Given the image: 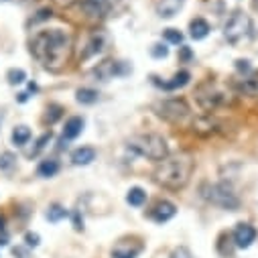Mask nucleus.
Instances as JSON below:
<instances>
[{
  "label": "nucleus",
  "mask_w": 258,
  "mask_h": 258,
  "mask_svg": "<svg viewBox=\"0 0 258 258\" xmlns=\"http://www.w3.org/2000/svg\"><path fill=\"white\" fill-rule=\"evenodd\" d=\"M57 171H59V163H57L55 159H45V161H41V165H39V169H37V173H39L41 177H53V175H57Z\"/></svg>",
  "instance_id": "nucleus-21"
},
{
  "label": "nucleus",
  "mask_w": 258,
  "mask_h": 258,
  "mask_svg": "<svg viewBox=\"0 0 258 258\" xmlns=\"http://www.w3.org/2000/svg\"><path fill=\"white\" fill-rule=\"evenodd\" d=\"M17 165V157L13 153H3L0 155V171H13Z\"/></svg>",
  "instance_id": "nucleus-25"
},
{
  "label": "nucleus",
  "mask_w": 258,
  "mask_h": 258,
  "mask_svg": "<svg viewBox=\"0 0 258 258\" xmlns=\"http://www.w3.org/2000/svg\"><path fill=\"white\" fill-rule=\"evenodd\" d=\"M31 139V131H29V126H17L15 131H13V143L17 147H25Z\"/></svg>",
  "instance_id": "nucleus-22"
},
{
  "label": "nucleus",
  "mask_w": 258,
  "mask_h": 258,
  "mask_svg": "<svg viewBox=\"0 0 258 258\" xmlns=\"http://www.w3.org/2000/svg\"><path fill=\"white\" fill-rule=\"evenodd\" d=\"M145 202H147L145 189H141V187H131V189H128V193H126V204H128V206L141 208Z\"/></svg>",
  "instance_id": "nucleus-18"
},
{
  "label": "nucleus",
  "mask_w": 258,
  "mask_h": 258,
  "mask_svg": "<svg viewBox=\"0 0 258 258\" xmlns=\"http://www.w3.org/2000/svg\"><path fill=\"white\" fill-rule=\"evenodd\" d=\"M76 100L80 104H94V102H98V92L96 90H90V88H82V90H78Z\"/></svg>",
  "instance_id": "nucleus-24"
},
{
  "label": "nucleus",
  "mask_w": 258,
  "mask_h": 258,
  "mask_svg": "<svg viewBox=\"0 0 258 258\" xmlns=\"http://www.w3.org/2000/svg\"><path fill=\"white\" fill-rule=\"evenodd\" d=\"M185 5V0H159L157 3V15L161 19H173Z\"/></svg>",
  "instance_id": "nucleus-13"
},
{
  "label": "nucleus",
  "mask_w": 258,
  "mask_h": 258,
  "mask_svg": "<svg viewBox=\"0 0 258 258\" xmlns=\"http://www.w3.org/2000/svg\"><path fill=\"white\" fill-rule=\"evenodd\" d=\"M193 169H196L193 157L187 153H181V155L165 157L163 161H159V165L153 173V179L157 185H161L165 189L179 191L189 183Z\"/></svg>",
  "instance_id": "nucleus-2"
},
{
  "label": "nucleus",
  "mask_w": 258,
  "mask_h": 258,
  "mask_svg": "<svg viewBox=\"0 0 258 258\" xmlns=\"http://www.w3.org/2000/svg\"><path fill=\"white\" fill-rule=\"evenodd\" d=\"M256 240V230L250 224H238L234 230V244L238 248H248Z\"/></svg>",
  "instance_id": "nucleus-11"
},
{
  "label": "nucleus",
  "mask_w": 258,
  "mask_h": 258,
  "mask_svg": "<svg viewBox=\"0 0 258 258\" xmlns=\"http://www.w3.org/2000/svg\"><path fill=\"white\" fill-rule=\"evenodd\" d=\"M63 218H68V210L63 208V206L53 204V206L47 210V220H49L51 224H57V222H61Z\"/></svg>",
  "instance_id": "nucleus-23"
},
{
  "label": "nucleus",
  "mask_w": 258,
  "mask_h": 258,
  "mask_svg": "<svg viewBox=\"0 0 258 258\" xmlns=\"http://www.w3.org/2000/svg\"><path fill=\"white\" fill-rule=\"evenodd\" d=\"M94 161H96V151L92 147H80L72 153V163L78 165V167H86Z\"/></svg>",
  "instance_id": "nucleus-15"
},
{
  "label": "nucleus",
  "mask_w": 258,
  "mask_h": 258,
  "mask_svg": "<svg viewBox=\"0 0 258 258\" xmlns=\"http://www.w3.org/2000/svg\"><path fill=\"white\" fill-rule=\"evenodd\" d=\"M175 214H177L175 204H171V202L163 200V202H159V204L153 208L151 218H153L157 224H165V222H169L171 218H175Z\"/></svg>",
  "instance_id": "nucleus-12"
},
{
  "label": "nucleus",
  "mask_w": 258,
  "mask_h": 258,
  "mask_svg": "<svg viewBox=\"0 0 258 258\" xmlns=\"http://www.w3.org/2000/svg\"><path fill=\"white\" fill-rule=\"evenodd\" d=\"M59 5H63V7H72L74 3H78V0H57Z\"/></svg>",
  "instance_id": "nucleus-35"
},
{
  "label": "nucleus",
  "mask_w": 258,
  "mask_h": 258,
  "mask_svg": "<svg viewBox=\"0 0 258 258\" xmlns=\"http://www.w3.org/2000/svg\"><path fill=\"white\" fill-rule=\"evenodd\" d=\"M7 80H9V84L17 86V84H23V82L27 80V74H25L23 70H11V72L7 74Z\"/></svg>",
  "instance_id": "nucleus-26"
},
{
  "label": "nucleus",
  "mask_w": 258,
  "mask_h": 258,
  "mask_svg": "<svg viewBox=\"0 0 258 258\" xmlns=\"http://www.w3.org/2000/svg\"><path fill=\"white\" fill-rule=\"evenodd\" d=\"M31 51L35 59L49 72H61L68 66L74 51V39L63 29L41 31L31 41Z\"/></svg>",
  "instance_id": "nucleus-1"
},
{
  "label": "nucleus",
  "mask_w": 258,
  "mask_h": 258,
  "mask_svg": "<svg viewBox=\"0 0 258 258\" xmlns=\"http://www.w3.org/2000/svg\"><path fill=\"white\" fill-rule=\"evenodd\" d=\"M74 226L76 230H84V220L80 218V212H74Z\"/></svg>",
  "instance_id": "nucleus-34"
},
{
  "label": "nucleus",
  "mask_w": 258,
  "mask_h": 258,
  "mask_svg": "<svg viewBox=\"0 0 258 258\" xmlns=\"http://www.w3.org/2000/svg\"><path fill=\"white\" fill-rule=\"evenodd\" d=\"M189 35H191V39H196V41L206 39V37L210 35V25H208V21H204V19H193V21L189 23Z\"/></svg>",
  "instance_id": "nucleus-17"
},
{
  "label": "nucleus",
  "mask_w": 258,
  "mask_h": 258,
  "mask_svg": "<svg viewBox=\"0 0 258 258\" xmlns=\"http://www.w3.org/2000/svg\"><path fill=\"white\" fill-rule=\"evenodd\" d=\"M202 196L210 204H214V206H218L222 210L234 212V210L240 208L238 196L234 193V189L230 185H226V183H210V185H204L202 187Z\"/></svg>",
  "instance_id": "nucleus-5"
},
{
  "label": "nucleus",
  "mask_w": 258,
  "mask_h": 258,
  "mask_svg": "<svg viewBox=\"0 0 258 258\" xmlns=\"http://www.w3.org/2000/svg\"><path fill=\"white\" fill-rule=\"evenodd\" d=\"M82 131H84V118L74 116V118H70L66 122V128H63V139H68V141L78 139L82 135Z\"/></svg>",
  "instance_id": "nucleus-16"
},
{
  "label": "nucleus",
  "mask_w": 258,
  "mask_h": 258,
  "mask_svg": "<svg viewBox=\"0 0 258 258\" xmlns=\"http://www.w3.org/2000/svg\"><path fill=\"white\" fill-rule=\"evenodd\" d=\"M141 250H143V246L141 244H135V242H120L114 250H112V256L114 258H137L139 254H141Z\"/></svg>",
  "instance_id": "nucleus-14"
},
{
  "label": "nucleus",
  "mask_w": 258,
  "mask_h": 258,
  "mask_svg": "<svg viewBox=\"0 0 258 258\" xmlns=\"http://www.w3.org/2000/svg\"><path fill=\"white\" fill-rule=\"evenodd\" d=\"M49 141H51V133H45V135H43V137H41V139L35 143V149L27 153V157H35V155H39V153L45 149V145H47Z\"/></svg>",
  "instance_id": "nucleus-27"
},
{
  "label": "nucleus",
  "mask_w": 258,
  "mask_h": 258,
  "mask_svg": "<svg viewBox=\"0 0 258 258\" xmlns=\"http://www.w3.org/2000/svg\"><path fill=\"white\" fill-rule=\"evenodd\" d=\"M169 258H193V254L189 252V248H185V246H177V248L171 252Z\"/></svg>",
  "instance_id": "nucleus-30"
},
{
  "label": "nucleus",
  "mask_w": 258,
  "mask_h": 258,
  "mask_svg": "<svg viewBox=\"0 0 258 258\" xmlns=\"http://www.w3.org/2000/svg\"><path fill=\"white\" fill-rule=\"evenodd\" d=\"M0 122H3V116H0Z\"/></svg>",
  "instance_id": "nucleus-38"
},
{
  "label": "nucleus",
  "mask_w": 258,
  "mask_h": 258,
  "mask_svg": "<svg viewBox=\"0 0 258 258\" xmlns=\"http://www.w3.org/2000/svg\"><path fill=\"white\" fill-rule=\"evenodd\" d=\"M151 55H153V57H157V59H163V57H167V55H169V49H167V45L157 43V45H153Z\"/></svg>",
  "instance_id": "nucleus-29"
},
{
  "label": "nucleus",
  "mask_w": 258,
  "mask_h": 258,
  "mask_svg": "<svg viewBox=\"0 0 258 258\" xmlns=\"http://www.w3.org/2000/svg\"><path fill=\"white\" fill-rule=\"evenodd\" d=\"M59 116H61V108H59V106H51V108L47 110V116H45V120L51 124V122H55Z\"/></svg>",
  "instance_id": "nucleus-31"
},
{
  "label": "nucleus",
  "mask_w": 258,
  "mask_h": 258,
  "mask_svg": "<svg viewBox=\"0 0 258 258\" xmlns=\"http://www.w3.org/2000/svg\"><path fill=\"white\" fill-rule=\"evenodd\" d=\"M236 68H238V72H250V61L238 59V61H236Z\"/></svg>",
  "instance_id": "nucleus-33"
},
{
  "label": "nucleus",
  "mask_w": 258,
  "mask_h": 258,
  "mask_svg": "<svg viewBox=\"0 0 258 258\" xmlns=\"http://www.w3.org/2000/svg\"><path fill=\"white\" fill-rule=\"evenodd\" d=\"M250 31H252V21L244 11L232 13V17L224 25V37L232 45H238V43L246 41L250 37Z\"/></svg>",
  "instance_id": "nucleus-6"
},
{
  "label": "nucleus",
  "mask_w": 258,
  "mask_h": 258,
  "mask_svg": "<svg viewBox=\"0 0 258 258\" xmlns=\"http://www.w3.org/2000/svg\"><path fill=\"white\" fill-rule=\"evenodd\" d=\"M155 112L161 120L175 124V126H183L191 120V108L183 98H169L163 100L155 106Z\"/></svg>",
  "instance_id": "nucleus-4"
},
{
  "label": "nucleus",
  "mask_w": 258,
  "mask_h": 258,
  "mask_svg": "<svg viewBox=\"0 0 258 258\" xmlns=\"http://www.w3.org/2000/svg\"><path fill=\"white\" fill-rule=\"evenodd\" d=\"M181 55H183V59H189L191 57V51L187 47H181Z\"/></svg>",
  "instance_id": "nucleus-36"
},
{
  "label": "nucleus",
  "mask_w": 258,
  "mask_h": 258,
  "mask_svg": "<svg viewBox=\"0 0 258 258\" xmlns=\"http://www.w3.org/2000/svg\"><path fill=\"white\" fill-rule=\"evenodd\" d=\"M189 80H191L189 72L181 70V72H177V74L173 76V80H171V82H165V84H159V86H161V88H165V90H177V88L187 86V84H189Z\"/></svg>",
  "instance_id": "nucleus-19"
},
{
  "label": "nucleus",
  "mask_w": 258,
  "mask_h": 258,
  "mask_svg": "<svg viewBox=\"0 0 258 258\" xmlns=\"http://www.w3.org/2000/svg\"><path fill=\"white\" fill-rule=\"evenodd\" d=\"M39 240H41V238H39V234H35V232H27V234H25V242H27L29 248H37V246H39Z\"/></svg>",
  "instance_id": "nucleus-32"
},
{
  "label": "nucleus",
  "mask_w": 258,
  "mask_h": 258,
  "mask_svg": "<svg viewBox=\"0 0 258 258\" xmlns=\"http://www.w3.org/2000/svg\"><path fill=\"white\" fill-rule=\"evenodd\" d=\"M9 244V238L7 236H0V246H7Z\"/></svg>",
  "instance_id": "nucleus-37"
},
{
  "label": "nucleus",
  "mask_w": 258,
  "mask_h": 258,
  "mask_svg": "<svg viewBox=\"0 0 258 258\" xmlns=\"http://www.w3.org/2000/svg\"><path fill=\"white\" fill-rule=\"evenodd\" d=\"M196 102H198V106H200L206 114H212V112H216V110L226 102V96L218 90L216 84L204 82V84H200L198 90H196Z\"/></svg>",
  "instance_id": "nucleus-7"
},
{
  "label": "nucleus",
  "mask_w": 258,
  "mask_h": 258,
  "mask_svg": "<svg viewBox=\"0 0 258 258\" xmlns=\"http://www.w3.org/2000/svg\"><path fill=\"white\" fill-rule=\"evenodd\" d=\"M128 70L124 68L122 61H114V59H106L102 63H98V66L94 68V76L100 80V82H110L118 76H124Z\"/></svg>",
  "instance_id": "nucleus-8"
},
{
  "label": "nucleus",
  "mask_w": 258,
  "mask_h": 258,
  "mask_svg": "<svg viewBox=\"0 0 258 258\" xmlns=\"http://www.w3.org/2000/svg\"><path fill=\"white\" fill-rule=\"evenodd\" d=\"M82 11L90 21H100L108 15L110 11V3L108 0H80Z\"/></svg>",
  "instance_id": "nucleus-10"
},
{
  "label": "nucleus",
  "mask_w": 258,
  "mask_h": 258,
  "mask_svg": "<svg viewBox=\"0 0 258 258\" xmlns=\"http://www.w3.org/2000/svg\"><path fill=\"white\" fill-rule=\"evenodd\" d=\"M191 131L200 137H212V135L220 133V122L216 118L204 114V116H198L191 120Z\"/></svg>",
  "instance_id": "nucleus-9"
},
{
  "label": "nucleus",
  "mask_w": 258,
  "mask_h": 258,
  "mask_svg": "<svg viewBox=\"0 0 258 258\" xmlns=\"http://www.w3.org/2000/svg\"><path fill=\"white\" fill-rule=\"evenodd\" d=\"M165 39H167V43H173V45H179V43H183V35H181V31H177V29H165Z\"/></svg>",
  "instance_id": "nucleus-28"
},
{
  "label": "nucleus",
  "mask_w": 258,
  "mask_h": 258,
  "mask_svg": "<svg viewBox=\"0 0 258 258\" xmlns=\"http://www.w3.org/2000/svg\"><path fill=\"white\" fill-rule=\"evenodd\" d=\"M128 151L139 155V157H145V159H151V161H163L165 157H169V147H167V141L161 137V135H155V133H147V135H137L128 141Z\"/></svg>",
  "instance_id": "nucleus-3"
},
{
  "label": "nucleus",
  "mask_w": 258,
  "mask_h": 258,
  "mask_svg": "<svg viewBox=\"0 0 258 258\" xmlns=\"http://www.w3.org/2000/svg\"><path fill=\"white\" fill-rule=\"evenodd\" d=\"M86 47H88V49L84 51V59H88V57H92V55H96V53L102 51V47H104V37H102V35H92V39L88 41Z\"/></svg>",
  "instance_id": "nucleus-20"
}]
</instances>
